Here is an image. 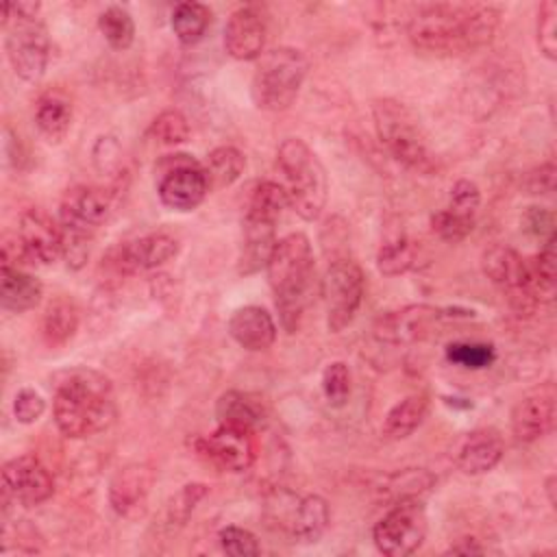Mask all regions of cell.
Wrapping results in <instances>:
<instances>
[{"label": "cell", "instance_id": "cell-1", "mask_svg": "<svg viewBox=\"0 0 557 557\" xmlns=\"http://www.w3.org/2000/svg\"><path fill=\"white\" fill-rule=\"evenodd\" d=\"M500 11L479 2H433L413 11L407 24L416 50L433 57H459L487 46L498 28Z\"/></svg>", "mask_w": 557, "mask_h": 557}, {"label": "cell", "instance_id": "cell-2", "mask_svg": "<svg viewBox=\"0 0 557 557\" xmlns=\"http://www.w3.org/2000/svg\"><path fill=\"white\" fill-rule=\"evenodd\" d=\"M52 416L67 437H89L107 431L117 416L111 381L89 368L63 372L54 383Z\"/></svg>", "mask_w": 557, "mask_h": 557}, {"label": "cell", "instance_id": "cell-3", "mask_svg": "<svg viewBox=\"0 0 557 557\" xmlns=\"http://www.w3.org/2000/svg\"><path fill=\"white\" fill-rule=\"evenodd\" d=\"M265 270L281 326L287 333H294L309 302L315 274L309 237L305 233H289L278 239Z\"/></svg>", "mask_w": 557, "mask_h": 557}, {"label": "cell", "instance_id": "cell-4", "mask_svg": "<svg viewBox=\"0 0 557 557\" xmlns=\"http://www.w3.org/2000/svg\"><path fill=\"white\" fill-rule=\"evenodd\" d=\"M109 194L98 187L76 185L63 194L59 205V228L67 268L78 270L85 265L94 235L109 218Z\"/></svg>", "mask_w": 557, "mask_h": 557}, {"label": "cell", "instance_id": "cell-5", "mask_svg": "<svg viewBox=\"0 0 557 557\" xmlns=\"http://www.w3.org/2000/svg\"><path fill=\"white\" fill-rule=\"evenodd\" d=\"M278 168L285 176L289 207L302 220L320 218L326 205V174L318 154L298 137H287L276 150Z\"/></svg>", "mask_w": 557, "mask_h": 557}, {"label": "cell", "instance_id": "cell-6", "mask_svg": "<svg viewBox=\"0 0 557 557\" xmlns=\"http://www.w3.org/2000/svg\"><path fill=\"white\" fill-rule=\"evenodd\" d=\"M309 61L298 48L281 46L261 54L252 81V102L263 111H285L298 96Z\"/></svg>", "mask_w": 557, "mask_h": 557}, {"label": "cell", "instance_id": "cell-7", "mask_svg": "<svg viewBox=\"0 0 557 557\" xmlns=\"http://www.w3.org/2000/svg\"><path fill=\"white\" fill-rule=\"evenodd\" d=\"M372 117L381 144L396 161L416 172H429L433 168L422 128L403 102L394 98H379L372 102Z\"/></svg>", "mask_w": 557, "mask_h": 557}, {"label": "cell", "instance_id": "cell-8", "mask_svg": "<svg viewBox=\"0 0 557 557\" xmlns=\"http://www.w3.org/2000/svg\"><path fill=\"white\" fill-rule=\"evenodd\" d=\"M426 535V513L418 496L400 498L374 524L372 540L387 557H407L416 553Z\"/></svg>", "mask_w": 557, "mask_h": 557}, {"label": "cell", "instance_id": "cell-9", "mask_svg": "<svg viewBox=\"0 0 557 557\" xmlns=\"http://www.w3.org/2000/svg\"><path fill=\"white\" fill-rule=\"evenodd\" d=\"M157 172L159 200L172 211H194L209 194L202 163L191 159V154H165L157 163Z\"/></svg>", "mask_w": 557, "mask_h": 557}, {"label": "cell", "instance_id": "cell-10", "mask_svg": "<svg viewBox=\"0 0 557 557\" xmlns=\"http://www.w3.org/2000/svg\"><path fill=\"white\" fill-rule=\"evenodd\" d=\"M363 289V272L352 259L342 257L329 263L322 278V296L326 305V326L331 333H339L352 322L361 307Z\"/></svg>", "mask_w": 557, "mask_h": 557}, {"label": "cell", "instance_id": "cell-11", "mask_svg": "<svg viewBox=\"0 0 557 557\" xmlns=\"http://www.w3.org/2000/svg\"><path fill=\"white\" fill-rule=\"evenodd\" d=\"M4 39L7 59L17 78L35 83L44 76L50 59V37L39 17H11Z\"/></svg>", "mask_w": 557, "mask_h": 557}, {"label": "cell", "instance_id": "cell-12", "mask_svg": "<svg viewBox=\"0 0 557 557\" xmlns=\"http://www.w3.org/2000/svg\"><path fill=\"white\" fill-rule=\"evenodd\" d=\"M481 270L496 287L503 289L511 309L518 315L531 313L535 309L537 300L529 285L527 261L511 246H505V244L490 246L481 257Z\"/></svg>", "mask_w": 557, "mask_h": 557}, {"label": "cell", "instance_id": "cell-13", "mask_svg": "<svg viewBox=\"0 0 557 557\" xmlns=\"http://www.w3.org/2000/svg\"><path fill=\"white\" fill-rule=\"evenodd\" d=\"M54 492V479L33 455H20L2 466V496L7 503L37 507Z\"/></svg>", "mask_w": 557, "mask_h": 557}, {"label": "cell", "instance_id": "cell-14", "mask_svg": "<svg viewBox=\"0 0 557 557\" xmlns=\"http://www.w3.org/2000/svg\"><path fill=\"white\" fill-rule=\"evenodd\" d=\"M448 309L431 305H409L383 313L374 324V337L385 344H411L429 337L440 320L448 318Z\"/></svg>", "mask_w": 557, "mask_h": 557}, {"label": "cell", "instance_id": "cell-15", "mask_svg": "<svg viewBox=\"0 0 557 557\" xmlns=\"http://www.w3.org/2000/svg\"><path fill=\"white\" fill-rule=\"evenodd\" d=\"M198 455L226 472H244L257 457L255 433L233 426H218L211 435L196 442Z\"/></svg>", "mask_w": 557, "mask_h": 557}, {"label": "cell", "instance_id": "cell-16", "mask_svg": "<svg viewBox=\"0 0 557 557\" xmlns=\"http://www.w3.org/2000/svg\"><path fill=\"white\" fill-rule=\"evenodd\" d=\"M557 394L555 385L548 381L531 392H527L511 409V431L518 442H535L544 437L555 424Z\"/></svg>", "mask_w": 557, "mask_h": 557}, {"label": "cell", "instance_id": "cell-17", "mask_svg": "<svg viewBox=\"0 0 557 557\" xmlns=\"http://www.w3.org/2000/svg\"><path fill=\"white\" fill-rule=\"evenodd\" d=\"M17 237L30 263L50 265L59 257H63V239H61L59 222H54L41 209H28L20 215Z\"/></svg>", "mask_w": 557, "mask_h": 557}, {"label": "cell", "instance_id": "cell-18", "mask_svg": "<svg viewBox=\"0 0 557 557\" xmlns=\"http://www.w3.org/2000/svg\"><path fill=\"white\" fill-rule=\"evenodd\" d=\"M178 252V242L168 233H148L144 237H137L117 250H113V268L131 274V272H144L159 268L174 259Z\"/></svg>", "mask_w": 557, "mask_h": 557}, {"label": "cell", "instance_id": "cell-19", "mask_svg": "<svg viewBox=\"0 0 557 557\" xmlns=\"http://www.w3.org/2000/svg\"><path fill=\"white\" fill-rule=\"evenodd\" d=\"M276 242V220L246 211L242 222V248L237 257V272L255 274L261 268H265Z\"/></svg>", "mask_w": 557, "mask_h": 557}, {"label": "cell", "instance_id": "cell-20", "mask_svg": "<svg viewBox=\"0 0 557 557\" xmlns=\"http://www.w3.org/2000/svg\"><path fill=\"white\" fill-rule=\"evenodd\" d=\"M265 46V20L252 7L231 13L224 26V48L237 61L259 59Z\"/></svg>", "mask_w": 557, "mask_h": 557}, {"label": "cell", "instance_id": "cell-21", "mask_svg": "<svg viewBox=\"0 0 557 557\" xmlns=\"http://www.w3.org/2000/svg\"><path fill=\"white\" fill-rule=\"evenodd\" d=\"M228 333L242 348L259 352L274 344L276 324L263 307L246 305L233 311L228 320Z\"/></svg>", "mask_w": 557, "mask_h": 557}, {"label": "cell", "instance_id": "cell-22", "mask_svg": "<svg viewBox=\"0 0 557 557\" xmlns=\"http://www.w3.org/2000/svg\"><path fill=\"white\" fill-rule=\"evenodd\" d=\"M503 453L505 444L500 433L492 426H483L466 435L457 455V463L466 474H483L500 461Z\"/></svg>", "mask_w": 557, "mask_h": 557}, {"label": "cell", "instance_id": "cell-23", "mask_svg": "<svg viewBox=\"0 0 557 557\" xmlns=\"http://www.w3.org/2000/svg\"><path fill=\"white\" fill-rule=\"evenodd\" d=\"M215 418L222 426L257 433L265 424V407L255 394L228 389L215 403Z\"/></svg>", "mask_w": 557, "mask_h": 557}, {"label": "cell", "instance_id": "cell-24", "mask_svg": "<svg viewBox=\"0 0 557 557\" xmlns=\"http://www.w3.org/2000/svg\"><path fill=\"white\" fill-rule=\"evenodd\" d=\"M44 296L39 278L22 268L0 265V307L9 313H24L35 309Z\"/></svg>", "mask_w": 557, "mask_h": 557}, {"label": "cell", "instance_id": "cell-25", "mask_svg": "<svg viewBox=\"0 0 557 557\" xmlns=\"http://www.w3.org/2000/svg\"><path fill=\"white\" fill-rule=\"evenodd\" d=\"M150 481H152L150 472L141 466H128L120 470L111 481V490H109L113 509L120 516H131L137 509H141L146 503Z\"/></svg>", "mask_w": 557, "mask_h": 557}, {"label": "cell", "instance_id": "cell-26", "mask_svg": "<svg viewBox=\"0 0 557 557\" xmlns=\"http://www.w3.org/2000/svg\"><path fill=\"white\" fill-rule=\"evenodd\" d=\"M35 124L41 137L50 144H59L72 126V104L59 91H48L39 98L35 109Z\"/></svg>", "mask_w": 557, "mask_h": 557}, {"label": "cell", "instance_id": "cell-27", "mask_svg": "<svg viewBox=\"0 0 557 557\" xmlns=\"http://www.w3.org/2000/svg\"><path fill=\"white\" fill-rule=\"evenodd\" d=\"M426 413H429V398L422 394H411L387 411L381 433L385 440H392V442L405 440L424 422Z\"/></svg>", "mask_w": 557, "mask_h": 557}, {"label": "cell", "instance_id": "cell-28", "mask_svg": "<svg viewBox=\"0 0 557 557\" xmlns=\"http://www.w3.org/2000/svg\"><path fill=\"white\" fill-rule=\"evenodd\" d=\"M329 527V505L322 496L309 494L298 500L292 518V533L302 544L318 542Z\"/></svg>", "mask_w": 557, "mask_h": 557}, {"label": "cell", "instance_id": "cell-29", "mask_svg": "<svg viewBox=\"0 0 557 557\" xmlns=\"http://www.w3.org/2000/svg\"><path fill=\"white\" fill-rule=\"evenodd\" d=\"M246 168V157L235 146H218L202 161V170L211 189H224L233 185Z\"/></svg>", "mask_w": 557, "mask_h": 557}, {"label": "cell", "instance_id": "cell-30", "mask_svg": "<svg viewBox=\"0 0 557 557\" xmlns=\"http://www.w3.org/2000/svg\"><path fill=\"white\" fill-rule=\"evenodd\" d=\"M78 329V309L74 302L59 298L48 305L41 320V337L48 346L57 348L67 344Z\"/></svg>", "mask_w": 557, "mask_h": 557}, {"label": "cell", "instance_id": "cell-31", "mask_svg": "<svg viewBox=\"0 0 557 557\" xmlns=\"http://www.w3.org/2000/svg\"><path fill=\"white\" fill-rule=\"evenodd\" d=\"M211 24V9L202 2H178L172 11V30L185 46L198 44Z\"/></svg>", "mask_w": 557, "mask_h": 557}, {"label": "cell", "instance_id": "cell-32", "mask_svg": "<svg viewBox=\"0 0 557 557\" xmlns=\"http://www.w3.org/2000/svg\"><path fill=\"white\" fill-rule=\"evenodd\" d=\"M555 235H550L542 250L527 261L529 268V285L535 300H550L555 294Z\"/></svg>", "mask_w": 557, "mask_h": 557}, {"label": "cell", "instance_id": "cell-33", "mask_svg": "<svg viewBox=\"0 0 557 557\" xmlns=\"http://www.w3.org/2000/svg\"><path fill=\"white\" fill-rule=\"evenodd\" d=\"M98 28L113 50H126L135 39V22L120 4H111L98 15Z\"/></svg>", "mask_w": 557, "mask_h": 557}, {"label": "cell", "instance_id": "cell-34", "mask_svg": "<svg viewBox=\"0 0 557 557\" xmlns=\"http://www.w3.org/2000/svg\"><path fill=\"white\" fill-rule=\"evenodd\" d=\"M413 257H416V252H413L411 242L405 235H396L381 244L379 255H376V265H379L381 274L396 276L411 268Z\"/></svg>", "mask_w": 557, "mask_h": 557}, {"label": "cell", "instance_id": "cell-35", "mask_svg": "<svg viewBox=\"0 0 557 557\" xmlns=\"http://www.w3.org/2000/svg\"><path fill=\"white\" fill-rule=\"evenodd\" d=\"M446 359L455 366L468 368V370H483L494 359V346L483 342H453L446 346Z\"/></svg>", "mask_w": 557, "mask_h": 557}, {"label": "cell", "instance_id": "cell-36", "mask_svg": "<svg viewBox=\"0 0 557 557\" xmlns=\"http://www.w3.org/2000/svg\"><path fill=\"white\" fill-rule=\"evenodd\" d=\"M148 133H150L157 141L168 144V146H174V144L187 141V137H189V124H187V117H185L181 111H176V109H165V111H161V113L152 120Z\"/></svg>", "mask_w": 557, "mask_h": 557}, {"label": "cell", "instance_id": "cell-37", "mask_svg": "<svg viewBox=\"0 0 557 557\" xmlns=\"http://www.w3.org/2000/svg\"><path fill=\"white\" fill-rule=\"evenodd\" d=\"M322 392L331 407H344L350 398V372L344 361H333L322 372Z\"/></svg>", "mask_w": 557, "mask_h": 557}, {"label": "cell", "instance_id": "cell-38", "mask_svg": "<svg viewBox=\"0 0 557 557\" xmlns=\"http://www.w3.org/2000/svg\"><path fill=\"white\" fill-rule=\"evenodd\" d=\"M472 226H474V220H472V218L459 215V213H455V211L448 209V207L431 215V228H433V233H437L444 242H450V244H457V242L466 239V237L470 235Z\"/></svg>", "mask_w": 557, "mask_h": 557}, {"label": "cell", "instance_id": "cell-39", "mask_svg": "<svg viewBox=\"0 0 557 557\" xmlns=\"http://www.w3.org/2000/svg\"><path fill=\"white\" fill-rule=\"evenodd\" d=\"M537 46L550 61L557 59V2L544 0L537 11Z\"/></svg>", "mask_w": 557, "mask_h": 557}, {"label": "cell", "instance_id": "cell-40", "mask_svg": "<svg viewBox=\"0 0 557 557\" xmlns=\"http://www.w3.org/2000/svg\"><path fill=\"white\" fill-rule=\"evenodd\" d=\"M218 540H220L222 550L231 557H255L261 553L257 537L248 529H242L235 524L220 529Z\"/></svg>", "mask_w": 557, "mask_h": 557}, {"label": "cell", "instance_id": "cell-41", "mask_svg": "<svg viewBox=\"0 0 557 557\" xmlns=\"http://www.w3.org/2000/svg\"><path fill=\"white\" fill-rule=\"evenodd\" d=\"M479 202H481V194H479V187L472 181L461 178L453 185L448 209H453L459 215H466V218L474 220L476 211H479Z\"/></svg>", "mask_w": 557, "mask_h": 557}, {"label": "cell", "instance_id": "cell-42", "mask_svg": "<svg viewBox=\"0 0 557 557\" xmlns=\"http://www.w3.org/2000/svg\"><path fill=\"white\" fill-rule=\"evenodd\" d=\"M46 411V400L41 398V394H37L30 387H24L15 394L13 400V416L17 422L22 424H33L37 422Z\"/></svg>", "mask_w": 557, "mask_h": 557}, {"label": "cell", "instance_id": "cell-43", "mask_svg": "<svg viewBox=\"0 0 557 557\" xmlns=\"http://www.w3.org/2000/svg\"><path fill=\"white\" fill-rule=\"evenodd\" d=\"M207 494V487L202 483H189L185 485L176 498L172 500L170 505V522L178 520V522H185L189 518V513L194 511L196 503Z\"/></svg>", "mask_w": 557, "mask_h": 557}, {"label": "cell", "instance_id": "cell-44", "mask_svg": "<svg viewBox=\"0 0 557 557\" xmlns=\"http://www.w3.org/2000/svg\"><path fill=\"white\" fill-rule=\"evenodd\" d=\"M524 222V228L537 237H550L555 235V220H553V213L548 209H542V207H529V211L524 213L522 218Z\"/></svg>", "mask_w": 557, "mask_h": 557}, {"label": "cell", "instance_id": "cell-45", "mask_svg": "<svg viewBox=\"0 0 557 557\" xmlns=\"http://www.w3.org/2000/svg\"><path fill=\"white\" fill-rule=\"evenodd\" d=\"M531 178H535V185H533L535 194L553 191V187H555V165L553 163L540 165V170L535 174H531Z\"/></svg>", "mask_w": 557, "mask_h": 557}, {"label": "cell", "instance_id": "cell-46", "mask_svg": "<svg viewBox=\"0 0 557 557\" xmlns=\"http://www.w3.org/2000/svg\"><path fill=\"white\" fill-rule=\"evenodd\" d=\"M466 544L450 546V553H483V548L474 540H463Z\"/></svg>", "mask_w": 557, "mask_h": 557}, {"label": "cell", "instance_id": "cell-47", "mask_svg": "<svg viewBox=\"0 0 557 557\" xmlns=\"http://www.w3.org/2000/svg\"><path fill=\"white\" fill-rule=\"evenodd\" d=\"M553 490H555V476H548V481H546V492H548V500H550V505H555Z\"/></svg>", "mask_w": 557, "mask_h": 557}]
</instances>
